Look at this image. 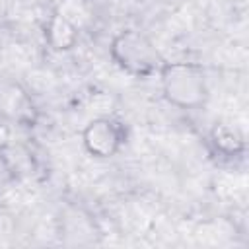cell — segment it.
Returning a JSON list of instances; mask_svg holds the SVG:
<instances>
[{
	"label": "cell",
	"instance_id": "obj_1",
	"mask_svg": "<svg viewBox=\"0 0 249 249\" xmlns=\"http://www.w3.org/2000/svg\"><path fill=\"white\" fill-rule=\"evenodd\" d=\"M163 99L177 109H198L208 101L206 70L198 62H163L158 70Z\"/></svg>",
	"mask_w": 249,
	"mask_h": 249
},
{
	"label": "cell",
	"instance_id": "obj_2",
	"mask_svg": "<svg viewBox=\"0 0 249 249\" xmlns=\"http://www.w3.org/2000/svg\"><path fill=\"white\" fill-rule=\"evenodd\" d=\"M109 56L119 70L134 78L154 76L165 62L156 43L144 31L134 27L121 29L113 35L109 43Z\"/></svg>",
	"mask_w": 249,
	"mask_h": 249
},
{
	"label": "cell",
	"instance_id": "obj_3",
	"mask_svg": "<svg viewBox=\"0 0 249 249\" xmlns=\"http://www.w3.org/2000/svg\"><path fill=\"white\" fill-rule=\"evenodd\" d=\"M128 142L126 124L111 115L91 119L82 130V146L93 160H111Z\"/></svg>",
	"mask_w": 249,
	"mask_h": 249
},
{
	"label": "cell",
	"instance_id": "obj_4",
	"mask_svg": "<svg viewBox=\"0 0 249 249\" xmlns=\"http://www.w3.org/2000/svg\"><path fill=\"white\" fill-rule=\"evenodd\" d=\"M39 107L31 93L16 80H0V119L16 126L33 128L39 123Z\"/></svg>",
	"mask_w": 249,
	"mask_h": 249
},
{
	"label": "cell",
	"instance_id": "obj_5",
	"mask_svg": "<svg viewBox=\"0 0 249 249\" xmlns=\"http://www.w3.org/2000/svg\"><path fill=\"white\" fill-rule=\"evenodd\" d=\"M45 43L54 53H68L72 51L80 41L78 27L60 12H53L43 27Z\"/></svg>",
	"mask_w": 249,
	"mask_h": 249
},
{
	"label": "cell",
	"instance_id": "obj_6",
	"mask_svg": "<svg viewBox=\"0 0 249 249\" xmlns=\"http://www.w3.org/2000/svg\"><path fill=\"white\" fill-rule=\"evenodd\" d=\"M0 161L14 179H29L37 173L39 161L33 152L23 144L4 142L0 146Z\"/></svg>",
	"mask_w": 249,
	"mask_h": 249
},
{
	"label": "cell",
	"instance_id": "obj_7",
	"mask_svg": "<svg viewBox=\"0 0 249 249\" xmlns=\"http://www.w3.org/2000/svg\"><path fill=\"white\" fill-rule=\"evenodd\" d=\"M208 138H210L212 148L226 158H235L245 152L243 130L230 121H216L210 128Z\"/></svg>",
	"mask_w": 249,
	"mask_h": 249
},
{
	"label": "cell",
	"instance_id": "obj_8",
	"mask_svg": "<svg viewBox=\"0 0 249 249\" xmlns=\"http://www.w3.org/2000/svg\"><path fill=\"white\" fill-rule=\"evenodd\" d=\"M4 206H6V200H4V195L0 193V214L4 212Z\"/></svg>",
	"mask_w": 249,
	"mask_h": 249
}]
</instances>
